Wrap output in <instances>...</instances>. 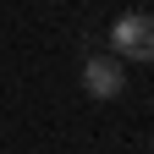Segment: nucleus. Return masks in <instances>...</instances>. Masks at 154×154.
Returning a JSON list of instances; mask_svg holds the SVG:
<instances>
[{"label": "nucleus", "mask_w": 154, "mask_h": 154, "mask_svg": "<svg viewBox=\"0 0 154 154\" xmlns=\"http://www.w3.org/2000/svg\"><path fill=\"white\" fill-rule=\"evenodd\" d=\"M110 44H116V61H154V11H121L110 22Z\"/></svg>", "instance_id": "f257e3e1"}, {"label": "nucleus", "mask_w": 154, "mask_h": 154, "mask_svg": "<svg viewBox=\"0 0 154 154\" xmlns=\"http://www.w3.org/2000/svg\"><path fill=\"white\" fill-rule=\"evenodd\" d=\"M83 94L88 99H121L127 94V61H116V55H88L83 61Z\"/></svg>", "instance_id": "f03ea898"}]
</instances>
